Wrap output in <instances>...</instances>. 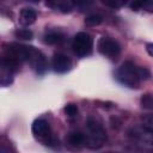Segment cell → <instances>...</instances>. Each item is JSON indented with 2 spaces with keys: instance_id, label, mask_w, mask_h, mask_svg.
I'll return each instance as SVG.
<instances>
[{
  "instance_id": "7a4b0ae2",
  "label": "cell",
  "mask_w": 153,
  "mask_h": 153,
  "mask_svg": "<svg viewBox=\"0 0 153 153\" xmlns=\"http://www.w3.org/2000/svg\"><path fill=\"white\" fill-rule=\"evenodd\" d=\"M86 128L88 134L86 136V145L90 148H99L104 145L106 141V131L103 128V126L93 117L87 118L86 121Z\"/></svg>"
},
{
  "instance_id": "9a60e30c",
  "label": "cell",
  "mask_w": 153,
  "mask_h": 153,
  "mask_svg": "<svg viewBox=\"0 0 153 153\" xmlns=\"http://www.w3.org/2000/svg\"><path fill=\"white\" fill-rule=\"evenodd\" d=\"M141 105H142L143 109H147V110L153 109V98H152L151 93L142 94V97H141Z\"/></svg>"
},
{
  "instance_id": "8fae6325",
  "label": "cell",
  "mask_w": 153,
  "mask_h": 153,
  "mask_svg": "<svg viewBox=\"0 0 153 153\" xmlns=\"http://www.w3.org/2000/svg\"><path fill=\"white\" fill-rule=\"evenodd\" d=\"M68 142L73 146H81L86 142V136L81 131H73L68 136Z\"/></svg>"
},
{
  "instance_id": "8992f818",
  "label": "cell",
  "mask_w": 153,
  "mask_h": 153,
  "mask_svg": "<svg viewBox=\"0 0 153 153\" xmlns=\"http://www.w3.org/2000/svg\"><path fill=\"white\" fill-rule=\"evenodd\" d=\"M31 130H32V134L35 135V137L41 140L44 145H53L54 140H53V135H51V129H50L49 123L45 120H43V118L35 120L31 126Z\"/></svg>"
},
{
  "instance_id": "d6986e66",
  "label": "cell",
  "mask_w": 153,
  "mask_h": 153,
  "mask_svg": "<svg viewBox=\"0 0 153 153\" xmlns=\"http://www.w3.org/2000/svg\"><path fill=\"white\" fill-rule=\"evenodd\" d=\"M0 153H16V152L11 146L5 145V143H0Z\"/></svg>"
},
{
  "instance_id": "ba28073f",
  "label": "cell",
  "mask_w": 153,
  "mask_h": 153,
  "mask_svg": "<svg viewBox=\"0 0 153 153\" xmlns=\"http://www.w3.org/2000/svg\"><path fill=\"white\" fill-rule=\"evenodd\" d=\"M51 65L56 73H66V72L71 71V68H72V60L65 54L56 53L53 56Z\"/></svg>"
},
{
  "instance_id": "ffe728a7",
  "label": "cell",
  "mask_w": 153,
  "mask_h": 153,
  "mask_svg": "<svg viewBox=\"0 0 153 153\" xmlns=\"http://www.w3.org/2000/svg\"><path fill=\"white\" fill-rule=\"evenodd\" d=\"M104 4L106 6H111V7H120V6H123L124 2H121V1H114V2H106L104 1Z\"/></svg>"
},
{
  "instance_id": "5bb4252c",
  "label": "cell",
  "mask_w": 153,
  "mask_h": 153,
  "mask_svg": "<svg viewBox=\"0 0 153 153\" xmlns=\"http://www.w3.org/2000/svg\"><path fill=\"white\" fill-rule=\"evenodd\" d=\"M102 22H103V17L99 16V14H91V16H88V17L85 19V24L88 25V26L99 25Z\"/></svg>"
},
{
  "instance_id": "7c38bea8",
  "label": "cell",
  "mask_w": 153,
  "mask_h": 153,
  "mask_svg": "<svg viewBox=\"0 0 153 153\" xmlns=\"http://www.w3.org/2000/svg\"><path fill=\"white\" fill-rule=\"evenodd\" d=\"M63 41V35L60 32H49L44 36V43L47 44H57Z\"/></svg>"
},
{
  "instance_id": "e0dca14e",
  "label": "cell",
  "mask_w": 153,
  "mask_h": 153,
  "mask_svg": "<svg viewBox=\"0 0 153 153\" xmlns=\"http://www.w3.org/2000/svg\"><path fill=\"white\" fill-rule=\"evenodd\" d=\"M137 74H139L140 80H147L151 76L149 71L147 68H145V67H137Z\"/></svg>"
},
{
  "instance_id": "4fadbf2b",
  "label": "cell",
  "mask_w": 153,
  "mask_h": 153,
  "mask_svg": "<svg viewBox=\"0 0 153 153\" xmlns=\"http://www.w3.org/2000/svg\"><path fill=\"white\" fill-rule=\"evenodd\" d=\"M14 35H16L17 38L25 39V41H27V39H32V37H33L32 31L29 30V29H18V30L14 32Z\"/></svg>"
},
{
  "instance_id": "2e32d148",
  "label": "cell",
  "mask_w": 153,
  "mask_h": 153,
  "mask_svg": "<svg viewBox=\"0 0 153 153\" xmlns=\"http://www.w3.org/2000/svg\"><path fill=\"white\" fill-rule=\"evenodd\" d=\"M65 112L69 117H74L78 114V106L75 104H67L65 106Z\"/></svg>"
},
{
  "instance_id": "277c9868",
  "label": "cell",
  "mask_w": 153,
  "mask_h": 153,
  "mask_svg": "<svg viewBox=\"0 0 153 153\" xmlns=\"http://www.w3.org/2000/svg\"><path fill=\"white\" fill-rule=\"evenodd\" d=\"M72 48L74 50V53L82 57L86 55H90L92 53V48H93V39L91 37V35H88L87 32H78L72 42Z\"/></svg>"
},
{
  "instance_id": "ac0fdd59",
  "label": "cell",
  "mask_w": 153,
  "mask_h": 153,
  "mask_svg": "<svg viewBox=\"0 0 153 153\" xmlns=\"http://www.w3.org/2000/svg\"><path fill=\"white\" fill-rule=\"evenodd\" d=\"M55 6L63 13H67V12H71L72 11V5L71 4H67V2H59V4H55Z\"/></svg>"
},
{
  "instance_id": "44dd1931",
  "label": "cell",
  "mask_w": 153,
  "mask_h": 153,
  "mask_svg": "<svg viewBox=\"0 0 153 153\" xmlns=\"http://www.w3.org/2000/svg\"><path fill=\"white\" fill-rule=\"evenodd\" d=\"M147 51H148V54L152 56L153 55V53H152V43H148L147 44Z\"/></svg>"
},
{
  "instance_id": "52a82bcc",
  "label": "cell",
  "mask_w": 153,
  "mask_h": 153,
  "mask_svg": "<svg viewBox=\"0 0 153 153\" xmlns=\"http://www.w3.org/2000/svg\"><path fill=\"white\" fill-rule=\"evenodd\" d=\"M98 50L100 54L110 57V59H115L120 55L121 53V45L117 41L110 38V37H102L98 41Z\"/></svg>"
},
{
  "instance_id": "3957f363",
  "label": "cell",
  "mask_w": 153,
  "mask_h": 153,
  "mask_svg": "<svg viewBox=\"0 0 153 153\" xmlns=\"http://www.w3.org/2000/svg\"><path fill=\"white\" fill-rule=\"evenodd\" d=\"M116 78L122 85L130 88L139 87L141 81L137 74V67L130 61H126L118 67L116 72Z\"/></svg>"
},
{
  "instance_id": "30bf717a",
  "label": "cell",
  "mask_w": 153,
  "mask_h": 153,
  "mask_svg": "<svg viewBox=\"0 0 153 153\" xmlns=\"http://www.w3.org/2000/svg\"><path fill=\"white\" fill-rule=\"evenodd\" d=\"M36 18H37V13L33 8L31 7H25L20 11V14H19V23L22 25H25V26H29L31 24H33L36 22Z\"/></svg>"
},
{
  "instance_id": "5b68a950",
  "label": "cell",
  "mask_w": 153,
  "mask_h": 153,
  "mask_svg": "<svg viewBox=\"0 0 153 153\" xmlns=\"http://www.w3.org/2000/svg\"><path fill=\"white\" fill-rule=\"evenodd\" d=\"M18 71V61L11 56L0 60V85L7 86L13 81V76Z\"/></svg>"
},
{
  "instance_id": "6da1fadb",
  "label": "cell",
  "mask_w": 153,
  "mask_h": 153,
  "mask_svg": "<svg viewBox=\"0 0 153 153\" xmlns=\"http://www.w3.org/2000/svg\"><path fill=\"white\" fill-rule=\"evenodd\" d=\"M11 57L17 61H26L29 65L38 73L42 74L47 69V60L45 56L35 47L23 45V44H11L10 48Z\"/></svg>"
},
{
  "instance_id": "9c48e42d",
  "label": "cell",
  "mask_w": 153,
  "mask_h": 153,
  "mask_svg": "<svg viewBox=\"0 0 153 153\" xmlns=\"http://www.w3.org/2000/svg\"><path fill=\"white\" fill-rule=\"evenodd\" d=\"M131 135L136 140H139L140 142H142L143 145H147L148 147L152 146V130L145 128L143 126L142 127H139V128L137 127L134 128Z\"/></svg>"
}]
</instances>
